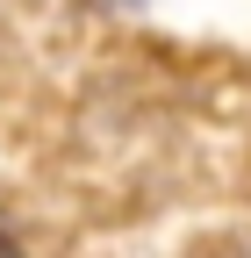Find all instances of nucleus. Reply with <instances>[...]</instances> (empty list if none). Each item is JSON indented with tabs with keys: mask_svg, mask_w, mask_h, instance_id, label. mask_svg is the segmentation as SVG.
Wrapping results in <instances>:
<instances>
[{
	"mask_svg": "<svg viewBox=\"0 0 251 258\" xmlns=\"http://www.w3.org/2000/svg\"><path fill=\"white\" fill-rule=\"evenodd\" d=\"M0 258H22V244H15V230L0 222Z\"/></svg>",
	"mask_w": 251,
	"mask_h": 258,
	"instance_id": "obj_1",
	"label": "nucleus"
}]
</instances>
